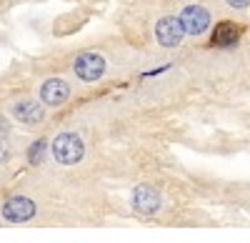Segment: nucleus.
<instances>
[{"label":"nucleus","mask_w":250,"mask_h":243,"mask_svg":"<svg viewBox=\"0 0 250 243\" xmlns=\"http://www.w3.org/2000/svg\"><path fill=\"white\" fill-rule=\"evenodd\" d=\"M228 5H233V8L240 10V8H248L250 5V0H228Z\"/></svg>","instance_id":"f8f14e48"},{"label":"nucleus","mask_w":250,"mask_h":243,"mask_svg":"<svg viewBox=\"0 0 250 243\" xmlns=\"http://www.w3.org/2000/svg\"><path fill=\"white\" fill-rule=\"evenodd\" d=\"M45 148H48V140L45 138H38L35 143L28 148V160L33 166H40L43 163V155H45Z\"/></svg>","instance_id":"9d476101"},{"label":"nucleus","mask_w":250,"mask_h":243,"mask_svg":"<svg viewBox=\"0 0 250 243\" xmlns=\"http://www.w3.org/2000/svg\"><path fill=\"white\" fill-rule=\"evenodd\" d=\"M180 23H183L188 35H203L210 28V13L200 5H188L180 13Z\"/></svg>","instance_id":"6e6552de"},{"label":"nucleus","mask_w":250,"mask_h":243,"mask_svg":"<svg viewBox=\"0 0 250 243\" xmlns=\"http://www.w3.org/2000/svg\"><path fill=\"white\" fill-rule=\"evenodd\" d=\"M10 115L23 126H38L45 120V108H43V103H38V100L25 98V100H18V103L10 106Z\"/></svg>","instance_id":"0eeeda50"},{"label":"nucleus","mask_w":250,"mask_h":243,"mask_svg":"<svg viewBox=\"0 0 250 243\" xmlns=\"http://www.w3.org/2000/svg\"><path fill=\"white\" fill-rule=\"evenodd\" d=\"M183 35H185V28L180 23V18L165 15V18H160L155 23V40L163 48H178Z\"/></svg>","instance_id":"39448f33"},{"label":"nucleus","mask_w":250,"mask_h":243,"mask_svg":"<svg viewBox=\"0 0 250 243\" xmlns=\"http://www.w3.org/2000/svg\"><path fill=\"white\" fill-rule=\"evenodd\" d=\"M130 206L138 216H155L163 208V196L153 186H135L130 196Z\"/></svg>","instance_id":"20e7f679"},{"label":"nucleus","mask_w":250,"mask_h":243,"mask_svg":"<svg viewBox=\"0 0 250 243\" xmlns=\"http://www.w3.org/2000/svg\"><path fill=\"white\" fill-rule=\"evenodd\" d=\"M73 73L83 80V83H95V80H100L103 73H105V58L100 53H93V50L80 53L73 63Z\"/></svg>","instance_id":"7ed1b4c3"},{"label":"nucleus","mask_w":250,"mask_h":243,"mask_svg":"<svg viewBox=\"0 0 250 243\" xmlns=\"http://www.w3.org/2000/svg\"><path fill=\"white\" fill-rule=\"evenodd\" d=\"M50 155L60 166H75L85 155V143L78 133H60L50 143Z\"/></svg>","instance_id":"f257e3e1"},{"label":"nucleus","mask_w":250,"mask_h":243,"mask_svg":"<svg viewBox=\"0 0 250 243\" xmlns=\"http://www.w3.org/2000/svg\"><path fill=\"white\" fill-rule=\"evenodd\" d=\"M240 35H243V25L233 23V20H220V23L213 28L210 45L213 48H230L240 40Z\"/></svg>","instance_id":"1a4fd4ad"},{"label":"nucleus","mask_w":250,"mask_h":243,"mask_svg":"<svg viewBox=\"0 0 250 243\" xmlns=\"http://www.w3.org/2000/svg\"><path fill=\"white\" fill-rule=\"evenodd\" d=\"M70 98V86L62 78H48L40 86V103L50 106V108H60L62 103H68Z\"/></svg>","instance_id":"423d86ee"},{"label":"nucleus","mask_w":250,"mask_h":243,"mask_svg":"<svg viewBox=\"0 0 250 243\" xmlns=\"http://www.w3.org/2000/svg\"><path fill=\"white\" fill-rule=\"evenodd\" d=\"M8 131H10V128H8V120H5L3 115H0V138H5V135H8Z\"/></svg>","instance_id":"ddd939ff"},{"label":"nucleus","mask_w":250,"mask_h":243,"mask_svg":"<svg viewBox=\"0 0 250 243\" xmlns=\"http://www.w3.org/2000/svg\"><path fill=\"white\" fill-rule=\"evenodd\" d=\"M35 213H38V206L28 196H10L3 203V208H0V216L8 223H28V221L35 218Z\"/></svg>","instance_id":"f03ea898"},{"label":"nucleus","mask_w":250,"mask_h":243,"mask_svg":"<svg viewBox=\"0 0 250 243\" xmlns=\"http://www.w3.org/2000/svg\"><path fill=\"white\" fill-rule=\"evenodd\" d=\"M8 158H10V148L5 143V138H0V163H5Z\"/></svg>","instance_id":"9b49d317"}]
</instances>
